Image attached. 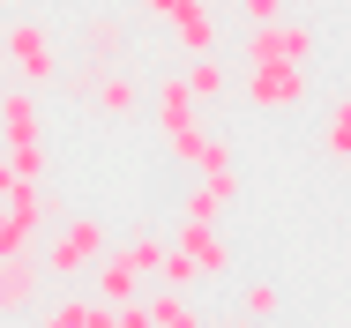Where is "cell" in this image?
I'll return each mask as SVG.
<instances>
[{
  "label": "cell",
  "mask_w": 351,
  "mask_h": 328,
  "mask_svg": "<svg viewBox=\"0 0 351 328\" xmlns=\"http://www.w3.org/2000/svg\"><path fill=\"white\" fill-rule=\"evenodd\" d=\"M149 120H157V142H165V157H172V164H202L210 127H202V97L180 82V67L149 82Z\"/></svg>",
  "instance_id": "1"
},
{
  "label": "cell",
  "mask_w": 351,
  "mask_h": 328,
  "mask_svg": "<svg viewBox=\"0 0 351 328\" xmlns=\"http://www.w3.org/2000/svg\"><path fill=\"white\" fill-rule=\"evenodd\" d=\"M0 67H8V82L53 90V82H60V45H53V23H45V15H8V23H0Z\"/></svg>",
  "instance_id": "2"
},
{
  "label": "cell",
  "mask_w": 351,
  "mask_h": 328,
  "mask_svg": "<svg viewBox=\"0 0 351 328\" xmlns=\"http://www.w3.org/2000/svg\"><path fill=\"white\" fill-rule=\"evenodd\" d=\"M112 247V231L97 224V216H60V231H45L38 239V262L53 283H75V276H90V262Z\"/></svg>",
  "instance_id": "3"
},
{
  "label": "cell",
  "mask_w": 351,
  "mask_h": 328,
  "mask_svg": "<svg viewBox=\"0 0 351 328\" xmlns=\"http://www.w3.org/2000/svg\"><path fill=\"white\" fill-rule=\"evenodd\" d=\"M306 60H314V30H306L291 8L239 30V67H306Z\"/></svg>",
  "instance_id": "4"
},
{
  "label": "cell",
  "mask_w": 351,
  "mask_h": 328,
  "mask_svg": "<svg viewBox=\"0 0 351 328\" xmlns=\"http://www.w3.org/2000/svg\"><path fill=\"white\" fill-rule=\"evenodd\" d=\"M239 97L254 112H299L314 97V75L306 67H239Z\"/></svg>",
  "instance_id": "5"
},
{
  "label": "cell",
  "mask_w": 351,
  "mask_h": 328,
  "mask_svg": "<svg viewBox=\"0 0 351 328\" xmlns=\"http://www.w3.org/2000/svg\"><path fill=\"white\" fill-rule=\"evenodd\" d=\"M45 262L38 254H0V321H30L45 306Z\"/></svg>",
  "instance_id": "6"
},
{
  "label": "cell",
  "mask_w": 351,
  "mask_h": 328,
  "mask_svg": "<svg viewBox=\"0 0 351 328\" xmlns=\"http://www.w3.org/2000/svg\"><path fill=\"white\" fill-rule=\"evenodd\" d=\"M23 142H45V105L30 82H8L0 90V149H23Z\"/></svg>",
  "instance_id": "7"
},
{
  "label": "cell",
  "mask_w": 351,
  "mask_h": 328,
  "mask_svg": "<svg viewBox=\"0 0 351 328\" xmlns=\"http://www.w3.org/2000/svg\"><path fill=\"white\" fill-rule=\"evenodd\" d=\"M180 254L202 268V283H217V276H232V247H224V231H217V216H187L180 224Z\"/></svg>",
  "instance_id": "8"
},
{
  "label": "cell",
  "mask_w": 351,
  "mask_h": 328,
  "mask_svg": "<svg viewBox=\"0 0 351 328\" xmlns=\"http://www.w3.org/2000/svg\"><path fill=\"white\" fill-rule=\"evenodd\" d=\"M142 276H149V268H142L128 247H120V254L105 247V254L90 262V283H97V299H105V306H120V299H142Z\"/></svg>",
  "instance_id": "9"
},
{
  "label": "cell",
  "mask_w": 351,
  "mask_h": 328,
  "mask_svg": "<svg viewBox=\"0 0 351 328\" xmlns=\"http://www.w3.org/2000/svg\"><path fill=\"white\" fill-rule=\"evenodd\" d=\"M90 105H97V112H105V120H135L142 105H149V90H142L135 75H128V67H97V90H90Z\"/></svg>",
  "instance_id": "10"
},
{
  "label": "cell",
  "mask_w": 351,
  "mask_h": 328,
  "mask_svg": "<svg viewBox=\"0 0 351 328\" xmlns=\"http://www.w3.org/2000/svg\"><path fill=\"white\" fill-rule=\"evenodd\" d=\"M30 321L38 328H112V306H97V299H45Z\"/></svg>",
  "instance_id": "11"
},
{
  "label": "cell",
  "mask_w": 351,
  "mask_h": 328,
  "mask_svg": "<svg viewBox=\"0 0 351 328\" xmlns=\"http://www.w3.org/2000/svg\"><path fill=\"white\" fill-rule=\"evenodd\" d=\"M172 30V45L195 60V53H217V38H224V23H217V8H195V15H180V23H165Z\"/></svg>",
  "instance_id": "12"
},
{
  "label": "cell",
  "mask_w": 351,
  "mask_h": 328,
  "mask_svg": "<svg viewBox=\"0 0 351 328\" xmlns=\"http://www.w3.org/2000/svg\"><path fill=\"white\" fill-rule=\"evenodd\" d=\"M180 82L202 97V105H217V97H232V67L217 60V53H195V60L180 67Z\"/></svg>",
  "instance_id": "13"
},
{
  "label": "cell",
  "mask_w": 351,
  "mask_h": 328,
  "mask_svg": "<svg viewBox=\"0 0 351 328\" xmlns=\"http://www.w3.org/2000/svg\"><path fill=\"white\" fill-rule=\"evenodd\" d=\"M232 201H239V179H232V172H202V187H187L180 216H217V209H232Z\"/></svg>",
  "instance_id": "14"
},
{
  "label": "cell",
  "mask_w": 351,
  "mask_h": 328,
  "mask_svg": "<svg viewBox=\"0 0 351 328\" xmlns=\"http://www.w3.org/2000/svg\"><path fill=\"white\" fill-rule=\"evenodd\" d=\"M38 239H45V224L23 216L15 201H0V254H38Z\"/></svg>",
  "instance_id": "15"
},
{
  "label": "cell",
  "mask_w": 351,
  "mask_h": 328,
  "mask_svg": "<svg viewBox=\"0 0 351 328\" xmlns=\"http://www.w3.org/2000/svg\"><path fill=\"white\" fill-rule=\"evenodd\" d=\"M142 306H149V328H195L202 321V306L187 291H172V283H165V299H142Z\"/></svg>",
  "instance_id": "16"
},
{
  "label": "cell",
  "mask_w": 351,
  "mask_h": 328,
  "mask_svg": "<svg viewBox=\"0 0 351 328\" xmlns=\"http://www.w3.org/2000/svg\"><path fill=\"white\" fill-rule=\"evenodd\" d=\"M322 149H329L337 164H351V97L329 105V120H322Z\"/></svg>",
  "instance_id": "17"
},
{
  "label": "cell",
  "mask_w": 351,
  "mask_h": 328,
  "mask_svg": "<svg viewBox=\"0 0 351 328\" xmlns=\"http://www.w3.org/2000/svg\"><path fill=\"white\" fill-rule=\"evenodd\" d=\"M239 314H247V321H277L284 291H277V283H247V291H239Z\"/></svg>",
  "instance_id": "18"
},
{
  "label": "cell",
  "mask_w": 351,
  "mask_h": 328,
  "mask_svg": "<svg viewBox=\"0 0 351 328\" xmlns=\"http://www.w3.org/2000/svg\"><path fill=\"white\" fill-rule=\"evenodd\" d=\"M112 45H120V15H90V23H82V53L112 60Z\"/></svg>",
  "instance_id": "19"
},
{
  "label": "cell",
  "mask_w": 351,
  "mask_h": 328,
  "mask_svg": "<svg viewBox=\"0 0 351 328\" xmlns=\"http://www.w3.org/2000/svg\"><path fill=\"white\" fill-rule=\"evenodd\" d=\"M157 276H165V283H172V291H195V283H202V268L187 262V254H180V247H165V262H157Z\"/></svg>",
  "instance_id": "20"
},
{
  "label": "cell",
  "mask_w": 351,
  "mask_h": 328,
  "mask_svg": "<svg viewBox=\"0 0 351 328\" xmlns=\"http://www.w3.org/2000/svg\"><path fill=\"white\" fill-rule=\"evenodd\" d=\"M8 164H15V179H45V172H53L45 142H23V149H8Z\"/></svg>",
  "instance_id": "21"
},
{
  "label": "cell",
  "mask_w": 351,
  "mask_h": 328,
  "mask_svg": "<svg viewBox=\"0 0 351 328\" xmlns=\"http://www.w3.org/2000/svg\"><path fill=\"white\" fill-rule=\"evenodd\" d=\"M128 254H135L149 276H157V262H165V239H157V231H135V239H128Z\"/></svg>",
  "instance_id": "22"
},
{
  "label": "cell",
  "mask_w": 351,
  "mask_h": 328,
  "mask_svg": "<svg viewBox=\"0 0 351 328\" xmlns=\"http://www.w3.org/2000/svg\"><path fill=\"white\" fill-rule=\"evenodd\" d=\"M195 8H210V0H142V15H157V23H180V15H195Z\"/></svg>",
  "instance_id": "23"
},
{
  "label": "cell",
  "mask_w": 351,
  "mask_h": 328,
  "mask_svg": "<svg viewBox=\"0 0 351 328\" xmlns=\"http://www.w3.org/2000/svg\"><path fill=\"white\" fill-rule=\"evenodd\" d=\"M195 172H232V142H224V134H210V149H202Z\"/></svg>",
  "instance_id": "24"
},
{
  "label": "cell",
  "mask_w": 351,
  "mask_h": 328,
  "mask_svg": "<svg viewBox=\"0 0 351 328\" xmlns=\"http://www.w3.org/2000/svg\"><path fill=\"white\" fill-rule=\"evenodd\" d=\"M269 15H284V0H239V30L247 23H269Z\"/></svg>",
  "instance_id": "25"
},
{
  "label": "cell",
  "mask_w": 351,
  "mask_h": 328,
  "mask_svg": "<svg viewBox=\"0 0 351 328\" xmlns=\"http://www.w3.org/2000/svg\"><path fill=\"white\" fill-rule=\"evenodd\" d=\"M15 187H30V179H15V164H8V149H0V201L15 194Z\"/></svg>",
  "instance_id": "26"
},
{
  "label": "cell",
  "mask_w": 351,
  "mask_h": 328,
  "mask_svg": "<svg viewBox=\"0 0 351 328\" xmlns=\"http://www.w3.org/2000/svg\"><path fill=\"white\" fill-rule=\"evenodd\" d=\"M0 90H8V75H0Z\"/></svg>",
  "instance_id": "27"
}]
</instances>
